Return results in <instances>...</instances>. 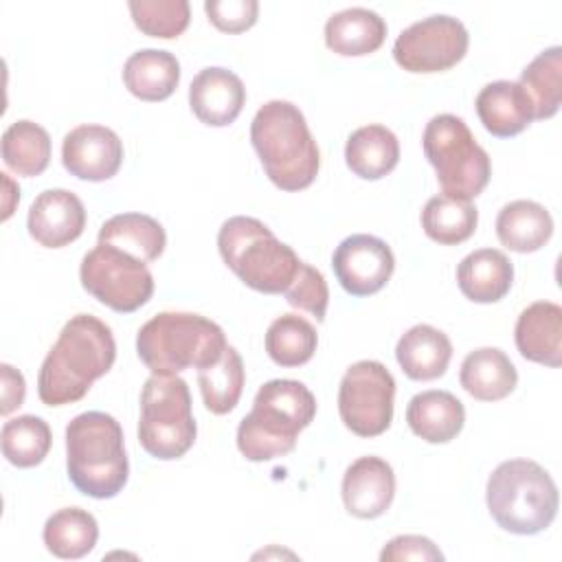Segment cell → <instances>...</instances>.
<instances>
[{
  "mask_svg": "<svg viewBox=\"0 0 562 562\" xmlns=\"http://www.w3.org/2000/svg\"><path fill=\"white\" fill-rule=\"evenodd\" d=\"M116 360L112 329L92 314H75L48 349L40 373L37 395L46 406L79 402L94 380L105 375Z\"/></svg>",
  "mask_w": 562,
  "mask_h": 562,
  "instance_id": "obj_1",
  "label": "cell"
},
{
  "mask_svg": "<svg viewBox=\"0 0 562 562\" xmlns=\"http://www.w3.org/2000/svg\"><path fill=\"white\" fill-rule=\"evenodd\" d=\"M250 143L270 182L283 191L307 189L321 169V151L299 105L272 99L250 123Z\"/></svg>",
  "mask_w": 562,
  "mask_h": 562,
  "instance_id": "obj_2",
  "label": "cell"
},
{
  "mask_svg": "<svg viewBox=\"0 0 562 562\" xmlns=\"http://www.w3.org/2000/svg\"><path fill=\"white\" fill-rule=\"evenodd\" d=\"M316 415L314 393L299 380L259 386L252 408L237 426V448L248 461H270L294 450L296 437Z\"/></svg>",
  "mask_w": 562,
  "mask_h": 562,
  "instance_id": "obj_3",
  "label": "cell"
},
{
  "mask_svg": "<svg viewBox=\"0 0 562 562\" xmlns=\"http://www.w3.org/2000/svg\"><path fill=\"white\" fill-rule=\"evenodd\" d=\"M66 472L70 483L90 498H114L125 487L130 461L123 428L112 415L88 411L68 422Z\"/></svg>",
  "mask_w": 562,
  "mask_h": 562,
  "instance_id": "obj_4",
  "label": "cell"
},
{
  "mask_svg": "<svg viewBox=\"0 0 562 562\" xmlns=\"http://www.w3.org/2000/svg\"><path fill=\"white\" fill-rule=\"evenodd\" d=\"M226 345L224 329L193 312H160L136 334V353L151 375H178L189 367L213 364Z\"/></svg>",
  "mask_w": 562,
  "mask_h": 562,
  "instance_id": "obj_5",
  "label": "cell"
},
{
  "mask_svg": "<svg viewBox=\"0 0 562 562\" xmlns=\"http://www.w3.org/2000/svg\"><path fill=\"white\" fill-rule=\"evenodd\" d=\"M485 503L501 529L516 536H533L553 522L560 498L551 474L540 463L509 459L490 474Z\"/></svg>",
  "mask_w": 562,
  "mask_h": 562,
  "instance_id": "obj_6",
  "label": "cell"
},
{
  "mask_svg": "<svg viewBox=\"0 0 562 562\" xmlns=\"http://www.w3.org/2000/svg\"><path fill=\"white\" fill-rule=\"evenodd\" d=\"M224 263L250 288L281 294L294 281L301 259L257 217L233 215L217 231Z\"/></svg>",
  "mask_w": 562,
  "mask_h": 562,
  "instance_id": "obj_7",
  "label": "cell"
},
{
  "mask_svg": "<svg viewBox=\"0 0 562 562\" xmlns=\"http://www.w3.org/2000/svg\"><path fill=\"white\" fill-rule=\"evenodd\" d=\"M422 147L437 173L441 193L470 202L490 182L492 160L474 140L463 119L454 114H437L426 123Z\"/></svg>",
  "mask_w": 562,
  "mask_h": 562,
  "instance_id": "obj_8",
  "label": "cell"
},
{
  "mask_svg": "<svg viewBox=\"0 0 562 562\" xmlns=\"http://www.w3.org/2000/svg\"><path fill=\"white\" fill-rule=\"evenodd\" d=\"M198 426L191 411V393L178 375H151L140 391L138 441L147 454L160 461L184 457L195 443Z\"/></svg>",
  "mask_w": 562,
  "mask_h": 562,
  "instance_id": "obj_9",
  "label": "cell"
},
{
  "mask_svg": "<svg viewBox=\"0 0 562 562\" xmlns=\"http://www.w3.org/2000/svg\"><path fill=\"white\" fill-rule=\"evenodd\" d=\"M79 279L88 294L121 314L136 312L154 294L147 263L108 244H97L83 255Z\"/></svg>",
  "mask_w": 562,
  "mask_h": 562,
  "instance_id": "obj_10",
  "label": "cell"
},
{
  "mask_svg": "<svg viewBox=\"0 0 562 562\" xmlns=\"http://www.w3.org/2000/svg\"><path fill=\"white\" fill-rule=\"evenodd\" d=\"M395 380L378 360L353 362L338 386V413L358 437H378L393 422Z\"/></svg>",
  "mask_w": 562,
  "mask_h": 562,
  "instance_id": "obj_11",
  "label": "cell"
},
{
  "mask_svg": "<svg viewBox=\"0 0 562 562\" xmlns=\"http://www.w3.org/2000/svg\"><path fill=\"white\" fill-rule=\"evenodd\" d=\"M470 35L461 20L437 13L406 26L395 44L393 59L406 72H441L468 53Z\"/></svg>",
  "mask_w": 562,
  "mask_h": 562,
  "instance_id": "obj_12",
  "label": "cell"
},
{
  "mask_svg": "<svg viewBox=\"0 0 562 562\" xmlns=\"http://www.w3.org/2000/svg\"><path fill=\"white\" fill-rule=\"evenodd\" d=\"M331 268L345 292L351 296H369L389 283L395 270V257L384 239L356 233L336 246Z\"/></svg>",
  "mask_w": 562,
  "mask_h": 562,
  "instance_id": "obj_13",
  "label": "cell"
},
{
  "mask_svg": "<svg viewBox=\"0 0 562 562\" xmlns=\"http://www.w3.org/2000/svg\"><path fill=\"white\" fill-rule=\"evenodd\" d=\"M61 162L79 180L103 182L116 176L123 162V143L105 125H77L61 140Z\"/></svg>",
  "mask_w": 562,
  "mask_h": 562,
  "instance_id": "obj_14",
  "label": "cell"
},
{
  "mask_svg": "<svg viewBox=\"0 0 562 562\" xmlns=\"http://www.w3.org/2000/svg\"><path fill=\"white\" fill-rule=\"evenodd\" d=\"M26 228L40 246L64 248L86 228L83 202L68 189H46L33 200Z\"/></svg>",
  "mask_w": 562,
  "mask_h": 562,
  "instance_id": "obj_15",
  "label": "cell"
},
{
  "mask_svg": "<svg viewBox=\"0 0 562 562\" xmlns=\"http://www.w3.org/2000/svg\"><path fill=\"white\" fill-rule=\"evenodd\" d=\"M340 494L351 516L362 520L378 518L393 503L395 472L380 457H360L345 470Z\"/></svg>",
  "mask_w": 562,
  "mask_h": 562,
  "instance_id": "obj_16",
  "label": "cell"
},
{
  "mask_svg": "<svg viewBox=\"0 0 562 562\" xmlns=\"http://www.w3.org/2000/svg\"><path fill=\"white\" fill-rule=\"evenodd\" d=\"M246 103L244 81L228 68H202L189 86V105L193 114L211 127L231 125Z\"/></svg>",
  "mask_w": 562,
  "mask_h": 562,
  "instance_id": "obj_17",
  "label": "cell"
},
{
  "mask_svg": "<svg viewBox=\"0 0 562 562\" xmlns=\"http://www.w3.org/2000/svg\"><path fill=\"white\" fill-rule=\"evenodd\" d=\"M514 340L525 360L558 369L562 364V307L553 301L527 305L518 314Z\"/></svg>",
  "mask_w": 562,
  "mask_h": 562,
  "instance_id": "obj_18",
  "label": "cell"
},
{
  "mask_svg": "<svg viewBox=\"0 0 562 562\" xmlns=\"http://www.w3.org/2000/svg\"><path fill=\"white\" fill-rule=\"evenodd\" d=\"M474 105L483 127L498 138L516 136L533 121L531 99L518 81L498 79L483 86Z\"/></svg>",
  "mask_w": 562,
  "mask_h": 562,
  "instance_id": "obj_19",
  "label": "cell"
},
{
  "mask_svg": "<svg viewBox=\"0 0 562 562\" xmlns=\"http://www.w3.org/2000/svg\"><path fill=\"white\" fill-rule=\"evenodd\" d=\"M406 422L419 439L428 443H448L461 432L465 424V408L450 391L430 389L411 397L406 406Z\"/></svg>",
  "mask_w": 562,
  "mask_h": 562,
  "instance_id": "obj_20",
  "label": "cell"
},
{
  "mask_svg": "<svg viewBox=\"0 0 562 562\" xmlns=\"http://www.w3.org/2000/svg\"><path fill=\"white\" fill-rule=\"evenodd\" d=\"M452 358L450 338L426 323L413 325L402 334L395 347V360L411 380L428 382L446 373Z\"/></svg>",
  "mask_w": 562,
  "mask_h": 562,
  "instance_id": "obj_21",
  "label": "cell"
},
{
  "mask_svg": "<svg viewBox=\"0 0 562 562\" xmlns=\"http://www.w3.org/2000/svg\"><path fill=\"white\" fill-rule=\"evenodd\" d=\"M386 40V22L380 13L364 7H349L327 18L325 44L342 57L375 53Z\"/></svg>",
  "mask_w": 562,
  "mask_h": 562,
  "instance_id": "obj_22",
  "label": "cell"
},
{
  "mask_svg": "<svg viewBox=\"0 0 562 562\" xmlns=\"http://www.w3.org/2000/svg\"><path fill=\"white\" fill-rule=\"evenodd\" d=\"M514 281V266L503 250L479 248L457 266V283L465 299L474 303L501 301Z\"/></svg>",
  "mask_w": 562,
  "mask_h": 562,
  "instance_id": "obj_23",
  "label": "cell"
},
{
  "mask_svg": "<svg viewBox=\"0 0 562 562\" xmlns=\"http://www.w3.org/2000/svg\"><path fill=\"white\" fill-rule=\"evenodd\" d=\"M459 382L474 400L498 402L516 389L518 373L503 349L481 347L463 358Z\"/></svg>",
  "mask_w": 562,
  "mask_h": 562,
  "instance_id": "obj_24",
  "label": "cell"
},
{
  "mask_svg": "<svg viewBox=\"0 0 562 562\" xmlns=\"http://www.w3.org/2000/svg\"><path fill=\"white\" fill-rule=\"evenodd\" d=\"M180 81V61L173 53L160 48H140L123 66L125 88L140 101H165Z\"/></svg>",
  "mask_w": 562,
  "mask_h": 562,
  "instance_id": "obj_25",
  "label": "cell"
},
{
  "mask_svg": "<svg viewBox=\"0 0 562 562\" xmlns=\"http://www.w3.org/2000/svg\"><path fill=\"white\" fill-rule=\"evenodd\" d=\"M400 140L378 123L353 130L345 145V162L362 180H380L397 167Z\"/></svg>",
  "mask_w": 562,
  "mask_h": 562,
  "instance_id": "obj_26",
  "label": "cell"
},
{
  "mask_svg": "<svg viewBox=\"0 0 562 562\" xmlns=\"http://www.w3.org/2000/svg\"><path fill=\"white\" fill-rule=\"evenodd\" d=\"M553 235L551 213L533 200H514L496 215V237L514 252H536Z\"/></svg>",
  "mask_w": 562,
  "mask_h": 562,
  "instance_id": "obj_27",
  "label": "cell"
},
{
  "mask_svg": "<svg viewBox=\"0 0 562 562\" xmlns=\"http://www.w3.org/2000/svg\"><path fill=\"white\" fill-rule=\"evenodd\" d=\"M99 244L114 246L140 261H156L165 246L167 235L158 220L145 213H119L105 220L99 228Z\"/></svg>",
  "mask_w": 562,
  "mask_h": 562,
  "instance_id": "obj_28",
  "label": "cell"
},
{
  "mask_svg": "<svg viewBox=\"0 0 562 562\" xmlns=\"http://www.w3.org/2000/svg\"><path fill=\"white\" fill-rule=\"evenodd\" d=\"M42 538L55 558L79 560L94 549L99 525L97 518L81 507H61L46 518Z\"/></svg>",
  "mask_w": 562,
  "mask_h": 562,
  "instance_id": "obj_29",
  "label": "cell"
},
{
  "mask_svg": "<svg viewBox=\"0 0 562 562\" xmlns=\"http://www.w3.org/2000/svg\"><path fill=\"white\" fill-rule=\"evenodd\" d=\"M244 362L235 347L226 345L222 356L202 369H198V384L206 411L213 415L231 413L244 391Z\"/></svg>",
  "mask_w": 562,
  "mask_h": 562,
  "instance_id": "obj_30",
  "label": "cell"
},
{
  "mask_svg": "<svg viewBox=\"0 0 562 562\" xmlns=\"http://www.w3.org/2000/svg\"><path fill=\"white\" fill-rule=\"evenodd\" d=\"M2 160L18 176L44 173L50 162L48 132L29 119L11 123L2 134Z\"/></svg>",
  "mask_w": 562,
  "mask_h": 562,
  "instance_id": "obj_31",
  "label": "cell"
},
{
  "mask_svg": "<svg viewBox=\"0 0 562 562\" xmlns=\"http://www.w3.org/2000/svg\"><path fill=\"white\" fill-rule=\"evenodd\" d=\"M479 211L472 202L454 200L448 195H432L422 211V228L424 233L441 244L457 246L470 239L476 231Z\"/></svg>",
  "mask_w": 562,
  "mask_h": 562,
  "instance_id": "obj_32",
  "label": "cell"
},
{
  "mask_svg": "<svg viewBox=\"0 0 562 562\" xmlns=\"http://www.w3.org/2000/svg\"><path fill=\"white\" fill-rule=\"evenodd\" d=\"M531 99L533 119H551L562 101V48L538 53L520 72L518 81Z\"/></svg>",
  "mask_w": 562,
  "mask_h": 562,
  "instance_id": "obj_33",
  "label": "cell"
},
{
  "mask_svg": "<svg viewBox=\"0 0 562 562\" xmlns=\"http://www.w3.org/2000/svg\"><path fill=\"white\" fill-rule=\"evenodd\" d=\"M318 334L310 321L299 314H281L266 331V351L279 367H301L312 360Z\"/></svg>",
  "mask_w": 562,
  "mask_h": 562,
  "instance_id": "obj_34",
  "label": "cell"
},
{
  "mask_svg": "<svg viewBox=\"0 0 562 562\" xmlns=\"http://www.w3.org/2000/svg\"><path fill=\"white\" fill-rule=\"evenodd\" d=\"M2 454L15 468H35L50 450L53 432L37 415H18L7 419L0 432Z\"/></svg>",
  "mask_w": 562,
  "mask_h": 562,
  "instance_id": "obj_35",
  "label": "cell"
},
{
  "mask_svg": "<svg viewBox=\"0 0 562 562\" xmlns=\"http://www.w3.org/2000/svg\"><path fill=\"white\" fill-rule=\"evenodd\" d=\"M132 20L149 37L173 40L184 33L191 20V7L187 0H132Z\"/></svg>",
  "mask_w": 562,
  "mask_h": 562,
  "instance_id": "obj_36",
  "label": "cell"
},
{
  "mask_svg": "<svg viewBox=\"0 0 562 562\" xmlns=\"http://www.w3.org/2000/svg\"><path fill=\"white\" fill-rule=\"evenodd\" d=\"M283 294L292 307L312 314L318 323L325 321V312H327V303H329L327 281L310 263L301 261L294 281L290 283V288Z\"/></svg>",
  "mask_w": 562,
  "mask_h": 562,
  "instance_id": "obj_37",
  "label": "cell"
},
{
  "mask_svg": "<svg viewBox=\"0 0 562 562\" xmlns=\"http://www.w3.org/2000/svg\"><path fill=\"white\" fill-rule=\"evenodd\" d=\"M204 11L209 20L224 33H241L257 22V0H206Z\"/></svg>",
  "mask_w": 562,
  "mask_h": 562,
  "instance_id": "obj_38",
  "label": "cell"
},
{
  "mask_svg": "<svg viewBox=\"0 0 562 562\" xmlns=\"http://www.w3.org/2000/svg\"><path fill=\"white\" fill-rule=\"evenodd\" d=\"M380 560L382 562H406V560H415V562H439L443 560V553L437 549V544L430 538L424 536H395L391 538L384 549L380 551Z\"/></svg>",
  "mask_w": 562,
  "mask_h": 562,
  "instance_id": "obj_39",
  "label": "cell"
},
{
  "mask_svg": "<svg viewBox=\"0 0 562 562\" xmlns=\"http://www.w3.org/2000/svg\"><path fill=\"white\" fill-rule=\"evenodd\" d=\"M0 373H2V404H0V413L2 415H11L24 402L26 382H24V375L15 367H11L7 362L0 364Z\"/></svg>",
  "mask_w": 562,
  "mask_h": 562,
  "instance_id": "obj_40",
  "label": "cell"
}]
</instances>
